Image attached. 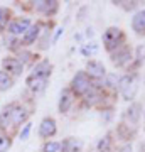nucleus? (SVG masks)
<instances>
[{
	"instance_id": "f257e3e1",
	"label": "nucleus",
	"mask_w": 145,
	"mask_h": 152,
	"mask_svg": "<svg viewBox=\"0 0 145 152\" xmlns=\"http://www.w3.org/2000/svg\"><path fill=\"white\" fill-rule=\"evenodd\" d=\"M69 90L73 91V95H78V96H86V95L93 90V85H91L90 76L86 75L85 71L76 73V76L73 78V81H71V88H69Z\"/></svg>"
},
{
	"instance_id": "f03ea898",
	"label": "nucleus",
	"mask_w": 145,
	"mask_h": 152,
	"mask_svg": "<svg viewBox=\"0 0 145 152\" xmlns=\"http://www.w3.org/2000/svg\"><path fill=\"white\" fill-rule=\"evenodd\" d=\"M122 41H123V34H122V31H120L118 27H110V29L105 31V34H103V42H105L106 51H115V49H118Z\"/></svg>"
},
{
	"instance_id": "7ed1b4c3",
	"label": "nucleus",
	"mask_w": 145,
	"mask_h": 152,
	"mask_svg": "<svg viewBox=\"0 0 145 152\" xmlns=\"http://www.w3.org/2000/svg\"><path fill=\"white\" fill-rule=\"evenodd\" d=\"M31 26H32V22L29 19H12L7 26V32L10 34L12 37H22L31 29Z\"/></svg>"
},
{
	"instance_id": "20e7f679",
	"label": "nucleus",
	"mask_w": 145,
	"mask_h": 152,
	"mask_svg": "<svg viewBox=\"0 0 145 152\" xmlns=\"http://www.w3.org/2000/svg\"><path fill=\"white\" fill-rule=\"evenodd\" d=\"M118 88H120V91H122L125 100H132V98L135 96V91H137V81H135L133 76L125 75V76L120 78Z\"/></svg>"
},
{
	"instance_id": "39448f33",
	"label": "nucleus",
	"mask_w": 145,
	"mask_h": 152,
	"mask_svg": "<svg viewBox=\"0 0 145 152\" xmlns=\"http://www.w3.org/2000/svg\"><path fill=\"white\" fill-rule=\"evenodd\" d=\"M2 71H5L7 75L14 76H20L24 71V63L17 58H4L2 59Z\"/></svg>"
},
{
	"instance_id": "423d86ee",
	"label": "nucleus",
	"mask_w": 145,
	"mask_h": 152,
	"mask_svg": "<svg viewBox=\"0 0 145 152\" xmlns=\"http://www.w3.org/2000/svg\"><path fill=\"white\" fill-rule=\"evenodd\" d=\"M56 134V120L52 117H46L42 118L41 125H39V135L42 139H49Z\"/></svg>"
},
{
	"instance_id": "0eeeda50",
	"label": "nucleus",
	"mask_w": 145,
	"mask_h": 152,
	"mask_svg": "<svg viewBox=\"0 0 145 152\" xmlns=\"http://www.w3.org/2000/svg\"><path fill=\"white\" fill-rule=\"evenodd\" d=\"M29 117V112H27L26 107H22L20 103H14V108H12V127H19L27 120Z\"/></svg>"
},
{
	"instance_id": "6e6552de",
	"label": "nucleus",
	"mask_w": 145,
	"mask_h": 152,
	"mask_svg": "<svg viewBox=\"0 0 145 152\" xmlns=\"http://www.w3.org/2000/svg\"><path fill=\"white\" fill-rule=\"evenodd\" d=\"M86 75L90 76V78L100 80L103 76H106V69H105V66L100 61H88V64H86Z\"/></svg>"
},
{
	"instance_id": "1a4fd4ad",
	"label": "nucleus",
	"mask_w": 145,
	"mask_h": 152,
	"mask_svg": "<svg viewBox=\"0 0 145 152\" xmlns=\"http://www.w3.org/2000/svg\"><path fill=\"white\" fill-rule=\"evenodd\" d=\"M12 108H14V103L5 105L0 112V132L2 134H5L9 127H12Z\"/></svg>"
},
{
	"instance_id": "9d476101",
	"label": "nucleus",
	"mask_w": 145,
	"mask_h": 152,
	"mask_svg": "<svg viewBox=\"0 0 145 152\" xmlns=\"http://www.w3.org/2000/svg\"><path fill=\"white\" fill-rule=\"evenodd\" d=\"M51 69H52V66L49 61H41L39 64H36L32 68V73L29 76H32V78H47L51 76Z\"/></svg>"
},
{
	"instance_id": "9b49d317",
	"label": "nucleus",
	"mask_w": 145,
	"mask_h": 152,
	"mask_svg": "<svg viewBox=\"0 0 145 152\" xmlns=\"http://www.w3.org/2000/svg\"><path fill=\"white\" fill-rule=\"evenodd\" d=\"M73 100H74V95H73V91H71L69 88L63 90L61 98H59V112L61 113H68L69 112L71 105H73Z\"/></svg>"
},
{
	"instance_id": "f8f14e48",
	"label": "nucleus",
	"mask_w": 145,
	"mask_h": 152,
	"mask_svg": "<svg viewBox=\"0 0 145 152\" xmlns=\"http://www.w3.org/2000/svg\"><path fill=\"white\" fill-rule=\"evenodd\" d=\"M132 59V51L127 48L123 49H117V53H113L111 54V61H113V64H117V66H123L127 64L128 61Z\"/></svg>"
},
{
	"instance_id": "ddd939ff",
	"label": "nucleus",
	"mask_w": 145,
	"mask_h": 152,
	"mask_svg": "<svg viewBox=\"0 0 145 152\" xmlns=\"http://www.w3.org/2000/svg\"><path fill=\"white\" fill-rule=\"evenodd\" d=\"M34 9L37 12H42V14H54L58 10V2H54V0H37V2H34Z\"/></svg>"
},
{
	"instance_id": "4468645a",
	"label": "nucleus",
	"mask_w": 145,
	"mask_h": 152,
	"mask_svg": "<svg viewBox=\"0 0 145 152\" xmlns=\"http://www.w3.org/2000/svg\"><path fill=\"white\" fill-rule=\"evenodd\" d=\"M39 34H41V26H39V24L31 26V29L22 36L20 46H31V44H34V42H36V39L39 37Z\"/></svg>"
},
{
	"instance_id": "2eb2a0df",
	"label": "nucleus",
	"mask_w": 145,
	"mask_h": 152,
	"mask_svg": "<svg viewBox=\"0 0 145 152\" xmlns=\"http://www.w3.org/2000/svg\"><path fill=\"white\" fill-rule=\"evenodd\" d=\"M27 86H29V90L34 93H39L42 91L44 88H46V85H47V78H32V76H27Z\"/></svg>"
},
{
	"instance_id": "dca6fc26",
	"label": "nucleus",
	"mask_w": 145,
	"mask_h": 152,
	"mask_svg": "<svg viewBox=\"0 0 145 152\" xmlns=\"http://www.w3.org/2000/svg\"><path fill=\"white\" fill-rule=\"evenodd\" d=\"M132 27L137 34H145V10L137 12L132 19Z\"/></svg>"
},
{
	"instance_id": "f3484780",
	"label": "nucleus",
	"mask_w": 145,
	"mask_h": 152,
	"mask_svg": "<svg viewBox=\"0 0 145 152\" xmlns=\"http://www.w3.org/2000/svg\"><path fill=\"white\" fill-rule=\"evenodd\" d=\"M81 147H83V144H81L79 140H76V139H66V140L61 144L63 152H78Z\"/></svg>"
},
{
	"instance_id": "a211bd4d",
	"label": "nucleus",
	"mask_w": 145,
	"mask_h": 152,
	"mask_svg": "<svg viewBox=\"0 0 145 152\" xmlns=\"http://www.w3.org/2000/svg\"><path fill=\"white\" fill-rule=\"evenodd\" d=\"M14 86V78L10 75H7L5 71L0 69V91H7Z\"/></svg>"
},
{
	"instance_id": "6ab92c4d",
	"label": "nucleus",
	"mask_w": 145,
	"mask_h": 152,
	"mask_svg": "<svg viewBox=\"0 0 145 152\" xmlns=\"http://www.w3.org/2000/svg\"><path fill=\"white\" fill-rule=\"evenodd\" d=\"M138 117H140V105L138 103H133L130 105V108L127 110V118L130 120V124H137L138 122Z\"/></svg>"
},
{
	"instance_id": "aec40b11",
	"label": "nucleus",
	"mask_w": 145,
	"mask_h": 152,
	"mask_svg": "<svg viewBox=\"0 0 145 152\" xmlns=\"http://www.w3.org/2000/svg\"><path fill=\"white\" fill-rule=\"evenodd\" d=\"M10 20H12L10 10H9V9H4V7H0V32L5 31Z\"/></svg>"
},
{
	"instance_id": "412c9836",
	"label": "nucleus",
	"mask_w": 145,
	"mask_h": 152,
	"mask_svg": "<svg viewBox=\"0 0 145 152\" xmlns=\"http://www.w3.org/2000/svg\"><path fill=\"white\" fill-rule=\"evenodd\" d=\"M12 147V139L7 134H0V152H7Z\"/></svg>"
},
{
	"instance_id": "4be33fe9",
	"label": "nucleus",
	"mask_w": 145,
	"mask_h": 152,
	"mask_svg": "<svg viewBox=\"0 0 145 152\" xmlns=\"http://www.w3.org/2000/svg\"><path fill=\"white\" fill-rule=\"evenodd\" d=\"M59 151H61V144L59 142H52V140L44 142L42 152H59Z\"/></svg>"
},
{
	"instance_id": "5701e85b",
	"label": "nucleus",
	"mask_w": 145,
	"mask_h": 152,
	"mask_svg": "<svg viewBox=\"0 0 145 152\" xmlns=\"http://www.w3.org/2000/svg\"><path fill=\"white\" fill-rule=\"evenodd\" d=\"M110 142H111V139H110V135H106L105 139H101V140L98 142V151L100 152H105L110 147Z\"/></svg>"
},
{
	"instance_id": "b1692460",
	"label": "nucleus",
	"mask_w": 145,
	"mask_h": 152,
	"mask_svg": "<svg viewBox=\"0 0 145 152\" xmlns=\"http://www.w3.org/2000/svg\"><path fill=\"white\" fill-rule=\"evenodd\" d=\"M81 51H83V54H85V56L93 54V53H96V51H98V46H96V44H93V42H91V46H88V44H86Z\"/></svg>"
},
{
	"instance_id": "393cba45",
	"label": "nucleus",
	"mask_w": 145,
	"mask_h": 152,
	"mask_svg": "<svg viewBox=\"0 0 145 152\" xmlns=\"http://www.w3.org/2000/svg\"><path fill=\"white\" fill-rule=\"evenodd\" d=\"M118 81H120V78H117V75H106V85L108 86H117L118 85Z\"/></svg>"
},
{
	"instance_id": "a878e982",
	"label": "nucleus",
	"mask_w": 145,
	"mask_h": 152,
	"mask_svg": "<svg viewBox=\"0 0 145 152\" xmlns=\"http://www.w3.org/2000/svg\"><path fill=\"white\" fill-rule=\"evenodd\" d=\"M31 129H32V124H26V125H24V129L20 130V140H27Z\"/></svg>"
},
{
	"instance_id": "bb28decb",
	"label": "nucleus",
	"mask_w": 145,
	"mask_h": 152,
	"mask_svg": "<svg viewBox=\"0 0 145 152\" xmlns=\"http://www.w3.org/2000/svg\"><path fill=\"white\" fill-rule=\"evenodd\" d=\"M122 152H132V147H130V145L123 147V149H122Z\"/></svg>"
}]
</instances>
